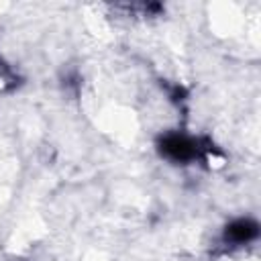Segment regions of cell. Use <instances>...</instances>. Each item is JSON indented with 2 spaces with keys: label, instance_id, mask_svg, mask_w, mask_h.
<instances>
[{
  "label": "cell",
  "instance_id": "obj_1",
  "mask_svg": "<svg viewBox=\"0 0 261 261\" xmlns=\"http://www.w3.org/2000/svg\"><path fill=\"white\" fill-rule=\"evenodd\" d=\"M157 149L161 157L173 163H192L202 157L206 147H200V141L188 137L184 133H165L157 141Z\"/></svg>",
  "mask_w": 261,
  "mask_h": 261
},
{
  "label": "cell",
  "instance_id": "obj_2",
  "mask_svg": "<svg viewBox=\"0 0 261 261\" xmlns=\"http://www.w3.org/2000/svg\"><path fill=\"white\" fill-rule=\"evenodd\" d=\"M259 237V224L253 218H234L224 226L222 243L226 247H243Z\"/></svg>",
  "mask_w": 261,
  "mask_h": 261
}]
</instances>
